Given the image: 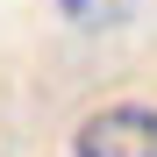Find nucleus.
Instances as JSON below:
<instances>
[{"label": "nucleus", "instance_id": "f257e3e1", "mask_svg": "<svg viewBox=\"0 0 157 157\" xmlns=\"http://www.w3.org/2000/svg\"><path fill=\"white\" fill-rule=\"evenodd\" d=\"M71 157H157V107L121 100V107L86 114L71 136Z\"/></svg>", "mask_w": 157, "mask_h": 157}, {"label": "nucleus", "instance_id": "f03ea898", "mask_svg": "<svg viewBox=\"0 0 157 157\" xmlns=\"http://www.w3.org/2000/svg\"><path fill=\"white\" fill-rule=\"evenodd\" d=\"M57 14L71 29H121V21L136 14V0H57Z\"/></svg>", "mask_w": 157, "mask_h": 157}]
</instances>
